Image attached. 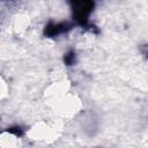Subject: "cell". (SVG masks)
<instances>
[{"instance_id":"obj_1","label":"cell","mask_w":148,"mask_h":148,"mask_svg":"<svg viewBox=\"0 0 148 148\" xmlns=\"http://www.w3.org/2000/svg\"><path fill=\"white\" fill-rule=\"evenodd\" d=\"M71 7H72V12H73V17H74L76 24H79L82 28H88L91 31L94 30V28H96L95 25L89 23V20H88L90 13L94 10V7H95V3L92 1H89V0L72 1Z\"/></svg>"},{"instance_id":"obj_2","label":"cell","mask_w":148,"mask_h":148,"mask_svg":"<svg viewBox=\"0 0 148 148\" xmlns=\"http://www.w3.org/2000/svg\"><path fill=\"white\" fill-rule=\"evenodd\" d=\"M73 28V24L69 22H49L44 28V35L46 37H57L59 35H62L67 31H69Z\"/></svg>"},{"instance_id":"obj_3","label":"cell","mask_w":148,"mask_h":148,"mask_svg":"<svg viewBox=\"0 0 148 148\" xmlns=\"http://www.w3.org/2000/svg\"><path fill=\"white\" fill-rule=\"evenodd\" d=\"M75 61H76V53H75V51H68V52L64 56V62H65L67 66L74 65Z\"/></svg>"},{"instance_id":"obj_4","label":"cell","mask_w":148,"mask_h":148,"mask_svg":"<svg viewBox=\"0 0 148 148\" xmlns=\"http://www.w3.org/2000/svg\"><path fill=\"white\" fill-rule=\"evenodd\" d=\"M7 131H8L9 133L15 134L16 136H21V135H22V130H21V127H18V126H15V127H9Z\"/></svg>"}]
</instances>
